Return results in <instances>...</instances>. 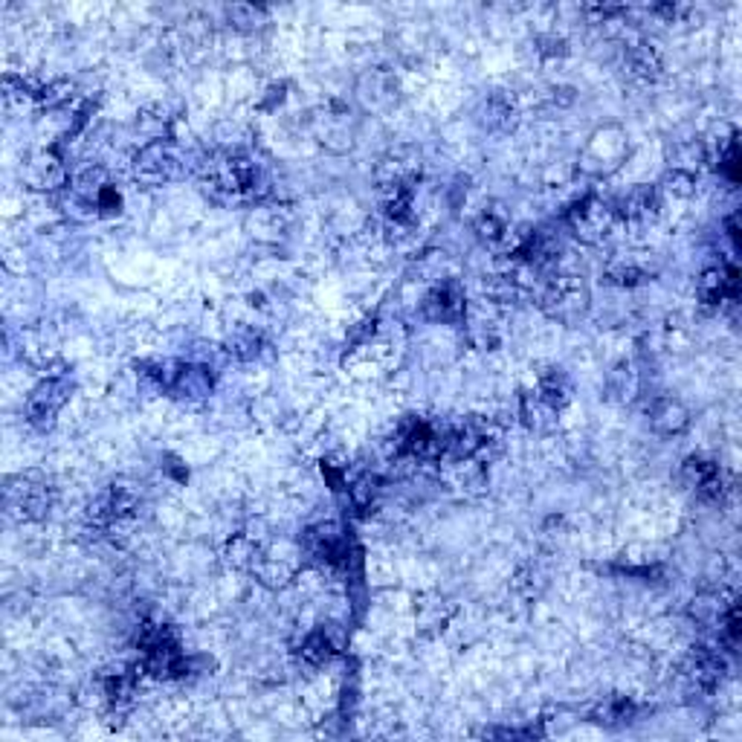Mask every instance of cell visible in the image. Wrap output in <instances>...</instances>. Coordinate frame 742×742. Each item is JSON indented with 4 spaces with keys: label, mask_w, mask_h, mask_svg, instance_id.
I'll return each instance as SVG.
<instances>
[{
    "label": "cell",
    "mask_w": 742,
    "mask_h": 742,
    "mask_svg": "<svg viewBox=\"0 0 742 742\" xmlns=\"http://www.w3.org/2000/svg\"><path fill=\"white\" fill-rule=\"evenodd\" d=\"M212 186L227 191L229 198H244L255 191V169L250 160L244 157H229L218 162L212 169Z\"/></svg>",
    "instance_id": "obj_1"
},
{
    "label": "cell",
    "mask_w": 742,
    "mask_h": 742,
    "mask_svg": "<svg viewBox=\"0 0 742 742\" xmlns=\"http://www.w3.org/2000/svg\"><path fill=\"white\" fill-rule=\"evenodd\" d=\"M545 301H548V311L554 316H560V320H571V316H577L586 308V291L577 282H554Z\"/></svg>",
    "instance_id": "obj_2"
},
{
    "label": "cell",
    "mask_w": 742,
    "mask_h": 742,
    "mask_svg": "<svg viewBox=\"0 0 742 742\" xmlns=\"http://www.w3.org/2000/svg\"><path fill=\"white\" fill-rule=\"evenodd\" d=\"M136 174L148 177V181H169L177 174V160L172 157L169 145H151L143 151V157H136Z\"/></svg>",
    "instance_id": "obj_3"
},
{
    "label": "cell",
    "mask_w": 742,
    "mask_h": 742,
    "mask_svg": "<svg viewBox=\"0 0 742 742\" xmlns=\"http://www.w3.org/2000/svg\"><path fill=\"white\" fill-rule=\"evenodd\" d=\"M67 389H64V383H56V380H50V383H44V386H41L35 394H32V401H30V415H32V421L35 423H50L52 421V415H56L59 412V406L64 403V394Z\"/></svg>",
    "instance_id": "obj_4"
},
{
    "label": "cell",
    "mask_w": 742,
    "mask_h": 742,
    "mask_svg": "<svg viewBox=\"0 0 742 742\" xmlns=\"http://www.w3.org/2000/svg\"><path fill=\"white\" fill-rule=\"evenodd\" d=\"M427 313L432 320H444V322H452L461 316V293L456 284H444L438 287V291L427 299Z\"/></svg>",
    "instance_id": "obj_5"
},
{
    "label": "cell",
    "mask_w": 742,
    "mask_h": 742,
    "mask_svg": "<svg viewBox=\"0 0 742 742\" xmlns=\"http://www.w3.org/2000/svg\"><path fill=\"white\" fill-rule=\"evenodd\" d=\"M9 505L18 507L21 516H41L50 507V493L44 485H23V490L18 493L15 487H9Z\"/></svg>",
    "instance_id": "obj_6"
},
{
    "label": "cell",
    "mask_w": 742,
    "mask_h": 742,
    "mask_svg": "<svg viewBox=\"0 0 742 742\" xmlns=\"http://www.w3.org/2000/svg\"><path fill=\"white\" fill-rule=\"evenodd\" d=\"M684 470H687V476L693 478V487L699 493H705V496H719V493H722V473H719L717 464L691 459Z\"/></svg>",
    "instance_id": "obj_7"
},
{
    "label": "cell",
    "mask_w": 742,
    "mask_h": 742,
    "mask_svg": "<svg viewBox=\"0 0 742 742\" xmlns=\"http://www.w3.org/2000/svg\"><path fill=\"white\" fill-rule=\"evenodd\" d=\"M702 293L710 301H717V299L719 301L722 299H737V270L734 267H719V270L705 273Z\"/></svg>",
    "instance_id": "obj_8"
},
{
    "label": "cell",
    "mask_w": 742,
    "mask_h": 742,
    "mask_svg": "<svg viewBox=\"0 0 742 742\" xmlns=\"http://www.w3.org/2000/svg\"><path fill=\"white\" fill-rule=\"evenodd\" d=\"M331 655H334V644L328 641L325 632H313V635L305 641V647H301V658L311 662V664H322Z\"/></svg>",
    "instance_id": "obj_9"
},
{
    "label": "cell",
    "mask_w": 742,
    "mask_h": 742,
    "mask_svg": "<svg viewBox=\"0 0 742 742\" xmlns=\"http://www.w3.org/2000/svg\"><path fill=\"white\" fill-rule=\"evenodd\" d=\"M653 423H655L658 430H664V432H676V430L684 427V412L679 409V403H664V406L655 409Z\"/></svg>",
    "instance_id": "obj_10"
}]
</instances>
